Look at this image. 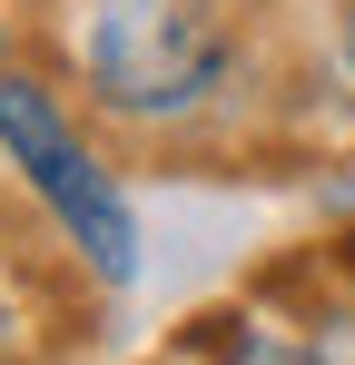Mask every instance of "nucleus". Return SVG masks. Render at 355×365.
<instances>
[{
  "label": "nucleus",
  "instance_id": "7ed1b4c3",
  "mask_svg": "<svg viewBox=\"0 0 355 365\" xmlns=\"http://www.w3.org/2000/svg\"><path fill=\"white\" fill-rule=\"evenodd\" d=\"M306 365H355V297L326 306V316L306 326Z\"/></svg>",
  "mask_w": 355,
  "mask_h": 365
},
{
  "label": "nucleus",
  "instance_id": "f03ea898",
  "mask_svg": "<svg viewBox=\"0 0 355 365\" xmlns=\"http://www.w3.org/2000/svg\"><path fill=\"white\" fill-rule=\"evenodd\" d=\"M0 158L40 187V207L69 227V247H79L109 287L138 277V217H128V197H118L109 168L79 148V128L50 109V89L20 79V69H0Z\"/></svg>",
  "mask_w": 355,
  "mask_h": 365
},
{
  "label": "nucleus",
  "instance_id": "423d86ee",
  "mask_svg": "<svg viewBox=\"0 0 355 365\" xmlns=\"http://www.w3.org/2000/svg\"><path fill=\"white\" fill-rule=\"evenodd\" d=\"M10 346H20V326H10V306H0V365H10Z\"/></svg>",
  "mask_w": 355,
  "mask_h": 365
},
{
  "label": "nucleus",
  "instance_id": "f257e3e1",
  "mask_svg": "<svg viewBox=\"0 0 355 365\" xmlns=\"http://www.w3.org/2000/svg\"><path fill=\"white\" fill-rule=\"evenodd\" d=\"M237 40L207 0H89L79 30V69L118 119H187L217 79H227Z\"/></svg>",
  "mask_w": 355,
  "mask_h": 365
},
{
  "label": "nucleus",
  "instance_id": "39448f33",
  "mask_svg": "<svg viewBox=\"0 0 355 365\" xmlns=\"http://www.w3.org/2000/svg\"><path fill=\"white\" fill-rule=\"evenodd\" d=\"M336 50H346V79H355V10H346V30H336Z\"/></svg>",
  "mask_w": 355,
  "mask_h": 365
},
{
  "label": "nucleus",
  "instance_id": "20e7f679",
  "mask_svg": "<svg viewBox=\"0 0 355 365\" xmlns=\"http://www.w3.org/2000/svg\"><path fill=\"white\" fill-rule=\"evenodd\" d=\"M227 365H306V346H277V336L237 326V336H227Z\"/></svg>",
  "mask_w": 355,
  "mask_h": 365
}]
</instances>
